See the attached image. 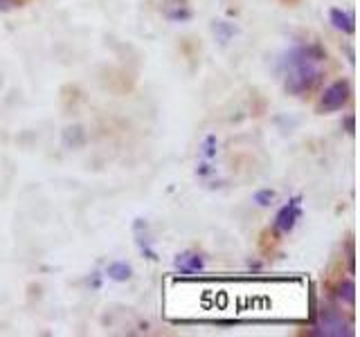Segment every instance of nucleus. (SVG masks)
I'll return each instance as SVG.
<instances>
[{
    "label": "nucleus",
    "mask_w": 360,
    "mask_h": 337,
    "mask_svg": "<svg viewBox=\"0 0 360 337\" xmlns=\"http://www.w3.org/2000/svg\"><path fill=\"white\" fill-rule=\"evenodd\" d=\"M324 59H327V52L313 43L295 45L293 50H288L282 59L284 88L291 95H304L313 90L322 79L320 63Z\"/></svg>",
    "instance_id": "nucleus-1"
},
{
    "label": "nucleus",
    "mask_w": 360,
    "mask_h": 337,
    "mask_svg": "<svg viewBox=\"0 0 360 337\" xmlns=\"http://www.w3.org/2000/svg\"><path fill=\"white\" fill-rule=\"evenodd\" d=\"M176 268L183 272V275H196V272H201L205 268V259L201 257V254H192V252L178 254Z\"/></svg>",
    "instance_id": "nucleus-6"
},
{
    "label": "nucleus",
    "mask_w": 360,
    "mask_h": 337,
    "mask_svg": "<svg viewBox=\"0 0 360 337\" xmlns=\"http://www.w3.org/2000/svg\"><path fill=\"white\" fill-rule=\"evenodd\" d=\"M203 156H205V158H214V156H216V138H214V135H210V138L205 140Z\"/></svg>",
    "instance_id": "nucleus-11"
},
{
    "label": "nucleus",
    "mask_w": 360,
    "mask_h": 337,
    "mask_svg": "<svg viewBox=\"0 0 360 337\" xmlns=\"http://www.w3.org/2000/svg\"><path fill=\"white\" fill-rule=\"evenodd\" d=\"M329 18H331V25L336 27V30H340L342 34H354L356 32V18L351 12H347V9L333 7L329 12Z\"/></svg>",
    "instance_id": "nucleus-5"
},
{
    "label": "nucleus",
    "mask_w": 360,
    "mask_h": 337,
    "mask_svg": "<svg viewBox=\"0 0 360 337\" xmlns=\"http://www.w3.org/2000/svg\"><path fill=\"white\" fill-rule=\"evenodd\" d=\"M347 131L354 133V117H347Z\"/></svg>",
    "instance_id": "nucleus-12"
},
{
    "label": "nucleus",
    "mask_w": 360,
    "mask_h": 337,
    "mask_svg": "<svg viewBox=\"0 0 360 337\" xmlns=\"http://www.w3.org/2000/svg\"><path fill=\"white\" fill-rule=\"evenodd\" d=\"M313 335H324V337H349L351 335V326L342 320L338 313H324L320 324H315V329L311 331Z\"/></svg>",
    "instance_id": "nucleus-4"
},
{
    "label": "nucleus",
    "mask_w": 360,
    "mask_h": 337,
    "mask_svg": "<svg viewBox=\"0 0 360 337\" xmlns=\"http://www.w3.org/2000/svg\"><path fill=\"white\" fill-rule=\"evenodd\" d=\"M336 297L340 299L342 304H354L356 302V286H354V281H342V284L338 286L336 290Z\"/></svg>",
    "instance_id": "nucleus-9"
},
{
    "label": "nucleus",
    "mask_w": 360,
    "mask_h": 337,
    "mask_svg": "<svg viewBox=\"0 0 360 337\" xmlns=\"http://www.w3.org/2000/svg\"><path fill=\"white\" fill-rule=\"evenodd\" d=\"M106 275L108 279H113V281H129L131 275H133V268L129 266V263H124V261H113L111 266L106 268Z\"/></svg>",
    "instance_id": "nucleus-8"
},
{
    "label": "nucleus",
    "mask_w": 360,
    "mask_h": 337,
    "mask_svg": "<svg viewBox=\"0 0 360 337\" xmlns=\"http://www.w3.org/2000/svg\"><path fill=\"white\" fill-rule=\"evenodd\" d=\"M273 200H275V191H270V189H261V191H257V194H255V203L259 207H268L270 203H273Z\"/></svg>",
    "instance_id": "nucleus-10"
},
{
    "label": "nucleus",
    "mask_w": 360,
    "mask_h": 337,
    "mask_svg": "<svg viewBox=\"0 0 360 337\" xmlns=\"http://www.w3.org/2000/svg\"><path fill=\"white\" fill-rule=\"evenodd\" d=\"M133 232H135V241H138V245H140V250H142V254L147 259H151V261H156L158 257H156V250L151 248V239H149V234H147V223L144 221H135V225H133Z\"/></svg>",
    "instance_id": "nucleus-7"
},
{
    "label": "nucleus",
    "mask_w": 360,
    "mask_h": 337,
    "mask_svg": "<svg viewBox=\"0 0 360 337\" xmlns=\"http://www.w3.org/2000/svg\"><path fill=\"white\" fill-rule=\"evenodd\" d=\"M349 97H351L349 81L338 79V81H333L331 86L324 88V93L320 97V108L324 113H336V111H340V108L349 102Z\"/></svg>",
    "instance_id": "nucleus-2"
},
{
    "label": "nucleus",
    "mask_w": 360,
    "mask_h": 337,
    "mask_svg": "<svg viewBox=\"0 0 360 337\" xmlns=\"http://www.w3.org/2000/svg\"><path fill=\"white\" fill-rule=\"evenodd\" d=\"M300 218H302V198L295 196V198L288 200V203L277 212V216H275V230L279 234L293 232Z\"/></svg>",
    "instance_id": "nucleus-3"
}]
</instances>
